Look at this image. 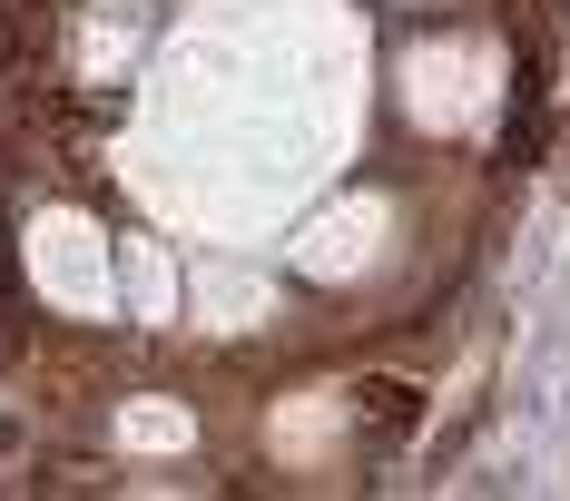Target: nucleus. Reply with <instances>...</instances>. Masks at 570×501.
Wrapping results in <instances>:
<instances>
[{
    "mask_svg": "<svg viewBox=\"0 0 570 501\" xmlns=\"http://www.w3.org/2000/svg\"><path fill=\"white\" fill-rule=\"evenodd\" d=\"M354 423L384 433V443H403V433L423 423V384H403V374H364V384H354Z\"/></svg>",
    "mask_w": 570,
    "mask_h": 501,
    "instance_id": "nucleus-1",
    "label": "nucleus"
}]
</instances>
